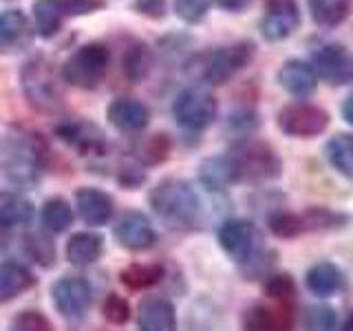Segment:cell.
Here are the masks:
<instances>
[{
  "mask_svg": "<svg viewBox=\"0 0 353 331\" xmlns=\"http://www.w3.org/2000/svg\"><path fill=\"white\" fill-rule=\"evenodd\" d=\"M47 166V146L29 130H11L0 137V168L11 183L31 188Z\"/></svg>",
  "mask_w": 353,
  "mask_h": 331,
  "instance_id": "obj_1",
  "label": "cell"
},
{
  "mask_svg": "<svg viewBox=\"0 0 353 331\" xmlns=\"http://www.w3.org/2000/svg\"><path fill=\"white\" fill-rule=\"evenodd\" d=\"M148 203L172 230H192L201 223V197L185 179H163L152 188Z\"/></svg>",
  "mask_w": 353,
  "mask_h": 331,
  "instance_id": "obj_2",
  "label": "cell"
},
{
  "mask_svg": "<svg viewBox=\"0 0 353 331\" xmlns=\"http://www.w3.org/2000/svg\"><path fill=\"white\" fill-rule=\"evenodd\" d=\"M256 55V44L252 40H236L225 47L199 53L190 62V71L205 84L221 86L241 73Z\"/></svg>",
  "mask_w": 353,
  "mask_h": 331,
  "instance_id": "obj_3",
  "label": "cell"
},
{
  "mask_svg": "<svg viewBox=\"0 0 353 331\" xmlns=\"http://www.w3.org/2000/svg\"><path fill=\"white\" fill-rule=\"evenodd\" d=\"M20 88L27 104L42 115H55L64 106V97L60 91L58 77L53 66L42 55H33L20 69Z\"/></svg>",
  "mask_w": 353,
  "mask_h": 331,
  "instance_id": "obj_4",
  "label": "cell"
},
{
  "mask_svg": "<svg viewBox=\"0 0 353 331\" xmlns=\"http://www.w3.org/2000/svg\"><path fill=\"white\" fill-rule=\"evenodd\" d=\"M110 66V51L102 42H84L64 60L60 75L66 84L82 91H95L102 86Z\"/></svg>",
  "mask_w": 353,
  "mask_h": 331,
  "instance_id": "obj_5",
  "label": "cell"
},
{
  "mask_svg": "<svg viewBox=\"0 0 353 331\" xmlns=\"http://www.w3.org/2000/svg\"><path fill=\"white\" fill-rule=\"evenodd\" d=\"M230 154H232V159H234L239 181L263 183V181L276 179V177H281L283 172L281 157L276 154V150L270 143H265L261 139L243 137L241 141H236L234 150Z\"/></svg>",
  "mask_w": 353,
  "mask_h": 331,
  "instance_id": "obj_6",
  "label": "cell"
},
{
  "mask_svg": "<svg viewBox=\"0 0 353 331\" xmlns=\"http://www.w3.org/2000/svg\"><path fill=\"white\" fill-rule=\"evenodd\" d=\"M216 113L219 102L205 86H188L172 102V115L176 124L190 132H201L212 126Z\"/></svg>",
  "mask_w": 353,
  "mask_h": 331,
  "instance_id": "obj_7",
  "label": "cell"
},
{
  "mask_svg": "<svg viewBox=\"0 0 353 331\" xmlns=\"http://www.w3.org/2000/svg\"><path fill=\"white\" fill-rule=\"evenodd\" d=\"M219 245L230 259L241 265H254L261 261V234L256 225L245 219H228L219 228Z\"/></svg>",
  "mask_w": 353,
  "mask_h": 331,
  "instance_id": "obj_8",
  "label": "cell"
},
{
  "mask_svg": "<svg viewBox=\"0 0 353 331\" xmlns=\"http://www.w3.org/2000/svg\"><path fill=\"white\" fill-rule=\"evenodd\" d=\"M347 221L345 214L331 212L327 208H309L303 214L294 212H274L270 217V230L281 239H294L305 232H325L336 230Z\"/></svg>",
  "mask_w": 353,
  "mask_h": 331,
  "instance_id": "obj_9",
  "label": "cell"
},
{
  "mask_svg": "<svg viewBox=\"0 0 353 331\" xmlns=\"http://www.w3.org/2000/svg\"><path fill=\"white\" fill-rule=\"evenodd\" d=\"M55 135L60 137L71 150H75L80 157H104L108 152V139L104 130L99 128L95 121L86 117H75V119H62L55 126Z\"/></svg>",
  "mask_w": 353,
  "mask_h": 331,
  "instance_id": "obj_10",
  "label": "cell"
},
{
  "mask_svg": "<svg viewBox=\"0 0 353 331\" xmlns=\"http://www.w3.org/2000/svg\"><path fill=\"white\" fill-rule=\"evenodd\" d=\"M309 66L316 77L331 86H345L353 82V53L338 42H325L309 55Z\"/></svg>",
  "mask_w": 353,
  "mask_h": 331,
  "instance_id": "obj_11",
  "label": "cell"
},
{
  "mask_svg": "<svg viewBox=\"0 0 353 331\" xmlns=\"http://www.w3.org/2000/svg\"><path fill=\"white\" fill-rule=\"evenodd\" d=\"M276 124L290 137H316L329 126V113L318 104L294 102L287 104L276 115Z\"/></svg>",
  "mask_w": 353,
  "mask_h": 331,
  "instance_id": "obj_12",
  "label": "cell"
},
{
  "mask_svg": "<svg viewBox=\"0 0 353 331\" xmlns=\"http://www.w3.org/2000/svg\"><path fill=\"white\" fill-rule=\"evenodd\" d=\"M51 301L64 318H82L93 305V287L84 276H62L51 285Z\"/></svg>",
  "mask_w": 353,
  "mask_h": 331,
  "instance_id": "obj_13",
  "label": "cell"
},
{
  "mask_svg": "<svg viewBox=\"0 0 353 331\" xmlns=\"http://www.w3.org/2000/svg\"><path fill=\"white\" fill-rule=\"evenodd\" d=\"M241 325L243 331H294V303L272 301V298L270 303H256L245 309Z\"/></svg>",
  "mask_w": 353,
  "mask_h": 331,
  "instance_id": "obj_14",
  "label": "cell"
},
{
  "mask_svg": "<svg viewBox=\"0 0 353 331\" xmlns=\"http://www.w3.org/2000/svg\"><path fill=\"white\" fill-rule=\"evenodd\" d=\"M301 27V9L296 0H272L261 18V36L268 42H283Z\"/></svg>",
  "mask_w": 353,
  "mask_h": 331,
  "instance_id": "obj_15",
  "label": "cell"
},
{
  "mask_svg": "<svg viewBox=\"0 0 353 331\" xmlns=\"http://www.w3.org/2000/svg\"><path fill=\"white\" fill-rule=\"evenodd\" d=\"M113 234L119 245L128 252H146L157 243V230L152 228L150 219L143 212H135V210L119 217Z\"/></svg>",
  "mask_w": 353,
  "mask_h": 331,
  "instance_id": "obj_16",
  "label": "cell"
},
{
  "mask_svg": "<svg viewBox=\"0 0 353 331\" xmlns=\"http://www.w3.org/2000/svg\"><path fill=\"white\" fill-rule=\"evenodd\" d=\"M33 22L22 9H5L0 14V53L18 55L33 42Z\"/></svg>",
  "mask_w": 353,
  "mask_h": 331,
  "instance_id": "obj_17",
  "label": "cell"
},
{
  "mask_svg": "<svg viewBox=\"0 0 353 331\" xmlns=\"http://www.w3.org/2000/svg\"><path fill=\"white\" fill-rule=\"evenodd\" d=\"M75 208L77 214L91 228L106 225L115 214V201L108 192L93 185H84L75 190Z\"/></svg>",
  "mask_w": 353,
  "mask_h": 331,
  "instance_id": "obj_18",
  "label": "cell"
},
{
  "mask_svg": "<svg viewBox=\"0 0 353 331\" xmlns=\"http://www.w3.org/2000/svg\"><path fill=\"white\" fill-rule=\"evenodd\" d=\"M106 119H108V124L113 128L135 135V132H141L143 128L148 126L150 110H148L146 104L139 102V99L124 95V97H115L113 102L108 104Z\"/></svg>",
  "mask_w": 353,
  "mask_h": 331,
  "instance_id": "obj_19",
  "label": "cell"
},
{
  "mask_svg": "<svg viewBox=\"0 0 353 331\" xmlns=\"http://www.w3.org/2000/svg\"><path fill=\"white\" fill-rule=\"evenodd\" d=\"M176 309L163 296H146L137 307L139 331H176Z\"/></svg>",
  "mask_w": 353,
  "mask_h": 331,
  "instance_id": "obj_20",
  "label": "cell"
},
{
  "mask_svg": "<svg viewBox=\"0 0 353 331\" xmlns=\"http://www.w3.org/2000/svg\"><path fill=\"white\" fill-rule=\"evenodd\" d=\"M276 82H279L281 88H285L290 95L303 99V97L312 95L316 91L318 77L312 71L309 62L292 58V60H287V62L281 64L279 73H276Z\"/></svg>",
  "mask_w": 353,
  "mask_h": 331,
  "instance_id": "obj_21",
  "label": "cell"
},
{
  "mask_svg": "<svg viewBox=\"0 0 353 331\" xmlns=\"http://www.w3.org/2000/svg\"><path fill=\"white\" fill-rule=\"evenodd\" d=\"M199 179L212 192H223L230 185L239 183V172L232 154H214L199 166Z\"/></svg>",
  "mask_w": 353,
  "mask_h": 331,
  "instance_id": "obj_22",
  "label": "cell"
},
{
  "mask_svg": "<svg viewBox=\"0 0 353 331\" xmlns=\"http://www.w3.org/2000/svg\"><path fill=\"white\" fill-rule=\"evenodd\" d=\"M36 285L33 272L18 261L0 263V305L16 301L20 294L29 292Z\"/></svg>",
  "mask_w": 353,
  "mask_h": 331,
  "instance_id": "obj_23",
  "label": "cell"
},
{
  "mask_svg": "<svg viewBox=\"0 0 353 331\" xmlns=\"http://www.w3.org/2000/svg\"><path fill=\"white\" fill-rule=\"evenodd\" d=\"M31 18H33V31L44 40L58 36L64 22L69 20L62 0H36L31 9Z\"/></svg>",
  "mask_w": 353,
  "mask_h": 331,
  "instance_id": "obj_24",
  "label": "cell"
},
{
  "mask_svg": "<svg viewBox=\"0 0 353 331\" xmlns=\"http://www.w3.org/2000/svg\"><path fill=\"white\" fill-rule=\"evenodd\" d=\"M104 254V239L97 232H75L66 243V261L77 268H86Z\"/></svg>",
  "mask_w": 353,
  "mask_h": 331,
  "instance_id": "obj_25",
  "label": "cell"
},
{
  "mask_svg": "<svg viewBox=\"0 0 353 331\" xmlns=\"http://www.w3.org/2000/svg\"><path fill=\"white\" fill-rule=\"evenodd\" d=\"M305 283L309 287V292H314L316 296H331L338 294L345 287V274L336 268L334 263H316L307 270Z\"/></svg>",
  "mask_w": 353,
  "mask_h": 331,
  "instance_id": "obj_26",
  "label": "cell"
},
{
  "mask_svg": "<svg viewBox=\"0 0 353 331\" xmlns=\"http://www.w3.org/2000/svg\"><path fill=\"white\" fill-rule=\"evenodd\" d=\"M165 279V268L161 263H130L119 272V281L130 292L150 290Z\"/></svg>",
  "mask_w": 353,
  "mask_h": 331,
  "instance_id": "obj_27",
  "label": "cell"
},
{
  "mask_svg": "<svg viewBox=\"0 0 353 331\" xmlns=\"http://www.w3.org/2000/svg\"><path fill=\"white\" fill-rule=\"evenodd\" d=\"M172 139L165 132H154L137 141V146L132 148V159L139 166H159L170 157Z\"/></svg>",
  "mask_w": 353,
  "mask_h": 331,
  "instance_id": "obj_28",
  "label": "cell"
},
{
  "mask_svg": "<svg viewBox=\"0 0 353 331\" xmlns=\"http://www.w3.org/2000/svg\"><path fill=\"white\" fill-rule=\"evenodd\" d=\"M121 69H124L126 80H130L132 84H139L148 77L150 69H152V53L143 42L135 40L130 42L124 58H121Z\"/></svg>",
  "mask_w": 353,
  "mask_h": 331,
  "instance_id": "obj_29",
  "label": "cell"
},
{
  "mask_svg": "<svg viewBox=\"0 0 353 331\" xmlns=\"http://www.w3.org/2000/svg\"><path fill=\"white\" fill-rule=\"evenodd\" d=\"M325 157L342 177L353 179V135L338 132L331 137L325 146Z\"/></svg>",
  "mask_w": 353,
  "mask_h": 331,
  "instance_id": "obj_30",
  "label": "cell"
},
{
  "mask_svg": "<svg viewBox=\"0 0 353 331\" xmlns=\"http://www.w3.org/2000/svg\"><path fill=\"white\" fill-rule=\"evenodd\" d=\"M42 225L47 232H51V234H62L64 230H69L73 225V208L71 203L66 201V199L62 197H51L44 201L42 205Z\"/></svg>",
  "mask_w": 353,
  "mask_h": 331,
  "instance_id": "obj_31",
  "label": "cell"
},
{
  "mask_svg": "<svg viewBox=\"0 0 353 331\" xmlns=\"http://www.w3.org/2000/svg\"><path fill=\"white\" fill-rule=\"evenodd\" d=\"M309 14L318 27L334 29L347 20L349 0H307Z\"/></svg>",
  "mask_w": 353,
  "mask_h": 331,
  "instance_id": "obj_32",
  "label": "cell"
},
{
  "mask_svg": "<svg viewBox=\"0 0 353 331\" xmlns=\"http://www.w3.org/2000/svg\"><path fill=\"white\" fill-rule=\"evenodd\" d=\"M36 214V208L25 197H7L5 201H0V228H22L29 225Z\"/></svg>",
  "mask_w": 353,
  "mask_h": 331,
  "instance_id": "obj_33",
  "label": "cell"
},
{
  "mask_svg": "<svg viewBox=\"0 0 353 331\" xmlns=\"http://www.w3.org/2000/svg\"><path fill=\"white\" fill-rule=\"evenodd\" d=\"M25 252L33 263L40 265V268H53L55 243L44 234V232H31V234L25 237Z\"/></svg>",
  "mask_w": 353,
  "mask_h": 331,
  "instance_id": "obj_34",
  "label": "cell"
},
{
  "mask_svg": "<svg viewBox=\"0 0 353 331\" xmlns=\"http://www.w3.org/2000/svg\"><path fill=\"white\" fill-rule=\"evenodd\" d=\"M212 3L214 0H172V9L188 25H199L210 14Z\"/></svg>",
  "mask_w": 353,
  "mask_h": 331,
  "instance_id": "obj_35",
  "label": "cell"
},
{
  "mask_svg": "<svg viewBox=\"0 0 353 331\" xmlns=\"http://www.w3.org/2000/svg\"><path fill=\"white\" fill-rule=\"evenodd\" d=\"M102 314L110 325H126L132 316V309L124 296L108 294L102 301Z\"/></svg>",
  "mask_w": 353,
  "mask_h": 331,
  "instance_id": "obj_36",
  "label": "cell"
},
{
  "mask_svg": "<svg viewBox=\"0 0 353 331\" xmlns=\"http://www.w3.org/2000/svg\"><path fill=\"white\" fill-rule=\"evenodd\" d=\"M265 294H268V298H272V301L296 303V285L287 274L268 276V283H265Z\"/></svg>",
  "mask_w": 353,
  "mask_h": 331,
  "instance_id": "obj_37",
  "label": "cell"
},
{
  "mask_svg": "<svg viewBox=\"0 0 353 331\" xmlns=\"http://www.w3.org/2000/svg\"><path fill=\"white\" fill-rule=\"evenodd\" d=\"M338 318L329 307H312L305 316V331H336Z\"/></svg>",
  "mask_w": 353,
  "mask_h": 331,
  "instance_id": "obj_38",
  "label": "cell"
},
{
  "mask_svg": "<svg viewBox=\"0 0 353 331\" xmlns=\"http://www.w3.org/2000/svg\"><path fill=\"white\" fill-rule=\"evenodd\" d=\"M9 331H53V325L44 314L29 309V312H20L14 318V323L9 325Z\"/></svg>",
  "mask_w": 353,
  "mask_h": 331,
  "instance_id": "obj_39",
  "label": "cell"
},
{
  "mask_svg": "<svg viewBox=\"0 0 353 331\" xmlns=\"http://www.w3.org/2000/svg\"><path fill=\"white\" fill-rule=\"evenodd\" d=\"M143 181H146V172L141 170V166L137 161H126L117 168V183L121 188L132 190V188H139Z\"/></svg>",
  "mask_w": 353,
  "mask_h": 331,
  "instance_id": "obj_40",
  "label": "cell"
},
{
  "mask_svg": "<svg viewBox=\"0 0 353 331\" xmlns=\"http://www.w3.org/2000/svg\"><path fill=\"white\" fill-rule=\"evenodd\" d=\"M66 18H80V16H91L95 11L106 7V0H62Z\"/></svg>",
  "mask_w": 353,
  "mask_h": 331,
  "instance_id": "obj_41",
  "label": "cell"
},
{
  "mask_svg": "<svg viewBox=\"0 0 353 331\" xmlns=\"http://www.w3.org/2000/svg\"><path fill=\"white\" fill-rule=\"evenodd\" d=\"M132 9L143 18L161 20V18H165V14H168V0H135Z\"/></svg>",
  "mask_w": 353,
  "mask_h": 331,
  "instance_id": "obj_42",
  "label": "cell"
},
{
  "mask_svg": "<svg viewBox=\"0 0 353 331\" xmlns=\"http://www.w3.org/2000/svg\"><path fill=\"white\" fill-rule=\"evenodd\" d=\"M342 117H345L349 124L353 126V91L347 95L345 104H342Z\"/></svg>",
  "mask_w": 353,
  "mask_h": 331,
  "instance_id": "obj_43",
  "label": "cell"
},
{
  "mask_svg": "<svg viewBox=\"0 0 353 331\" xmlns=\"http://www.w3.org/2000/svg\"><path fill=\"white\" fill-rule=\"evenodd\" d=\"M340 331H353V312H351V316L347 318V323L342 325V329Z\"/></svg>",
  "mask_w": 353,
  "mask_h": 331,
  "instance_id": "obj_44",
  "label": "cell"
},
{
  "mask_svg": "<svg viewBox=\"0 0 353 331\" xmlns=\"http://www.w3.org/2000/svg\"><path fill=\"white\" fill-rule=\"evenodd\" d=\"M248 3H250V0H248Z\"/></svg>",
  "mask_w": 353,
  "mask_h": 331,
  "instance_id": "obj_45",
  "label": "cell"
}]
</instances>
